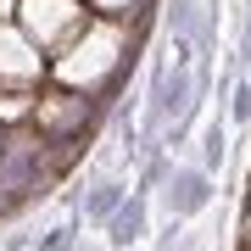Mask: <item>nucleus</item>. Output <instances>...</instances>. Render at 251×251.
<instances>
[{"mask_svg": "<svg viewBox=\"0 0 251 251\" xmlns=\"http://www.w3.org/2000/svg\"><path fill=\"white\" fill-rule=\"evenodd\" d=\"M246 6H251V0H246Z\"/></svg>", "mask_w": 251, "mask_h": 251, "instance_id": "obj_11", "label": "nucleus"}, {"mask_svg": "<svg viewBox=\"0 0 251 251\" xmlns=\"http://www.w3.org/2000/svg\"><path fill=\"white\" fill-rule=\"evenodd\" d=\"M229 123H234V128H251V78L234 84V95H229Z\"/></svg>", "mask_w": 251, "mask_h": 251, "instance_id": "obj_7", "label": "nucleus"}, {"mask_svg": "<svg viewBox=\"0 0 251 251\" xmlns=\"http://www.w3.org/2000/svg\"><path fill=\"white\" fill-rule=\"evenodd\" d=\"M145 234H151V190L134 184V196L123 201V212L106 224V246H112V251H134Z\"/></svg>", "mask_w": 251, "mask_h": 251, "instance_id": "obj_2", "label": "nucleus"}, {"mask_svg": "<svg viewBox=\"0 0 251 251\" xmlns=\"http://www.w3.org/2000/svg\"><path fill=\"white\" fill-rule=\"evenodd\" d=\"M39 251H78V218H67V224H56L39 234Z\"/></svg>", "mask_w": 251, "mask_h": 251, "instance_id": "obj_6", "label": "nucleus"}, {"mask_svg": "<svg viewBox=\"0 0 251 251\" xmlns=\"http://www.w3.org/2000/svg\"><path fill=\"white\" fill-rule=\"evenodd\" d=\"M23 23H28V34H34V45H56L50 28L56 23L78 28V11H73L67 0H23Z\"/></svg>", "mask_w": 251, "mask_h": 251, "instance_id": "obj_4", "label": "nucleus"}, {"mask_svg": "<svg viewBox=\"0 0 251 251\" xmlns=\"http://www.w3.org/2000/svg\"><path fill=\"white\" fill-rule=\"evenodd\" d=\"M246 251H251V184H246Z\"/></svg>", "mask_w": 251, "mask_h": 251, "instance_id": "obj_10", "label": "nucleus"}, {"mask_svg": "<svg viewBox=\"0 0 251 251\" xmlns=\"http://www.w3.org/2000/svg\"><path fill=\"white\" fill-rule=\"evenodd\" d=\"M224 162H229V117H212V123L201 128V168L218 179Z\"/></svg>", "mask_w": 251, "mask_h": 251, "instance_id": "obj_5", "label": "nucleus"}, {"mask_svg": "<svg viewBox=\"0 0 251 251\" xmlns=\"http://www.w3.org/2000/svg\"><path fill=\"white\" fill-rule=\"evenodd\" d=\"M240 67H246V78H251V6L240 11Z\"/></svg>", "mask_w": 251, "mask_h": 251, "instance_id": "obj_8", "label": "nucleus"}, {"mask_svg": "<svg viewBox=\"0 0 251 251\" xmlns=\"http://www.w3.org/2000/svg\"><path fill=\"white\" fill-rule=\"evenodd\" d=\"M134 196V184H123V179H95L90 190H84V224H95V229H106L117 212H123V201Z\"/></svg>", "mask_w": 251, "mask_h": 251, "instance_id": "obj_3", "label": "nucleus"}, {"mask_svg": "<svg viewBox=\"0 0 251 251\" xmlns=\"http://www.w3.org/2000/svg\"><path fill=\"white\" fill-rule=\"evenodd\" d=\"M17 11H23V6H11V0H0V28H6L11 17H17Z\"/></svg>", "mask_w": 251, "mask_h": 251, "instance_id": "obj_9", "label": "nucleus"}, {"mask_svg": "<svg viewBox=\"0 0 251 251\" xmlns=\"http://www.w3.org/2000/svg\"><path fill=\"white\" fill-rule=\"evenodd\" d=\"M212 206V173L206 168H173L168 173V184H162V212L168 218H196Z\"/></svg>", "mask_w": 251, "mask_h": 251, "instance_id": "obj_1", "label": "nucleus"}]
</instances>
